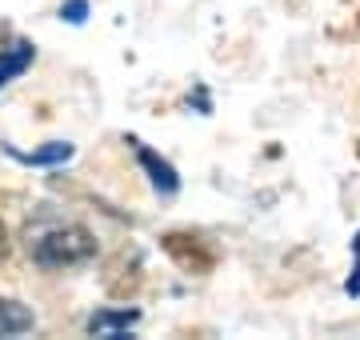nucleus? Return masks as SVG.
Listing matches in <instances>:
<instances>
[{
  "label": "nucleus",
  "mask_w": 360,
  "mask_h": 340,
  "mask_svg": "<svg viewBox=\"0 0 360 340\" xmlns=\"http://www.w3.org/2000/svg\"><path fill=\"white\" fill-rule=\"evenodd\" d=\"M352 249H356V268H352V276H348V296H360V236H356V244H352Z\"/></svg>",
  "instance_id": "nucleus-8"
},
{
  "label": "nucleus",
  "mask_w": 360,
  "mask_h": 340,
  "mask_svg": "<svg viewBox=\"0 0 360 340\" xmlns=\"http://www.w3.org/2000/svg\"><path fill=\"white\" fill-rule=\"evenodd\" d=\"M37 328V313L20 301H0V336H20Z\"/></svg>",
  "instance_id": "nucleus-4"
},
{
  "label": "nucleus",
  "mask_w": 360,
  "mask_h": 340,
  "mask_svg": "<svg viewBox=\"0 0 360 340\" xmlns=\"http://www.w3.org/2000/svg\"><path fill=\"white\" fill-rule=\"evenodd\" d=\"M8 256V228H4V221H0V261Z\"/></svg>",
  "instance_id": "nucleus-9"
},
{
  "label": "nucleus",
  "mask_w": 360,
  "mask_h": 340,
  "mask_svg": "<svg viewBox=\"0 0 360 340\" xmlns=\"http://www.w3.org/2000/svg\"><path fill=\"white\" fill-rule=\"evenodd\" d=\"M32 56H37V48H32L28 40H16L13 48H0V89H4L8 80L20 77V72L32 65Z\"/></svg>",
  "instance_id": "nucleus-5"
},
{
  "label": "nucleus",
  "mask_w": 360,
  "mask_h": 340,
  "mask_svg": "<svg viewBox=\"0 0 360 340\" xmlns=\"http://www.w3.org/2000/svg\"><path fill=\"white\" fill-rule=\"evenodd\" d=\"M4 152H8L16 164H40V169H49V164H65V160L72 157V144L52 140V144H44V148H37V152H16V148H4Z\"/></svg>",
  "instance_id": "nucleus-6"
},
{
  "label": "nucleus",
  "mask_w": 360,
  "mask_h": 340,
  "mask_svg": "<svg viewBox=\"0 0 360 340\" xmlns=\"http://www.w3.org/2000/svg\"><path fill=\"white\" fill-rule=\"evenodd\" d=\"M60 16H65L68 25H84V16H89V0H68L65 8H60Z\"/></svg>",
  "instance_id": "nucleus-7"
},
{
  "label": "nucleus",
  "mask_w": 360,
  "mask_h": 340,
  "mask_svg": "<svg viewBox=\"0 0 360 340\" xmlns=\"http://www.w3.org/2000/svg\"><path fill=\"white\" fill-rule=\"evenodd\" d=\"M136 320H141L136 308H104V313H96L89 320V332L92 336H124Z\"/></svg>",
  "instance_id": "nucleus-3"
},
{
  "label": "nucleus",
  "mask_w": 360,
  "mask_h": 340,
  "mask_svg": "<svg viewBox=\"0 0 360 340\" xmlns=\"http://www.w3.org/2000/svg\"><path fill=\"white\" fill-rule=\"evenodd\" d=\"M96 256V236L80 224H56L32 244V261L40 268H72Z\"/></svg>",
  "instance_id": "nucleus-1"
},
{
  "label": "nucleus",
  "mask_w": 360,
  "mask_h": 340,
  "mask_svg": "<svg viewBox=\"0 0 360 340\" xmlns=\"http://www.w3.org/2000/svg\"><path fill=\"white\" fill-rule=\"evenodd\" d=\"M132 144H136V160H141V169L148 172V184H153L160 197H176V192H180V176H176V169H172V164H168L165 157H156L148 144H141V140H132Z\"/></svg>",
  "instance_id": "nucleus-2"
}]
</instances>
